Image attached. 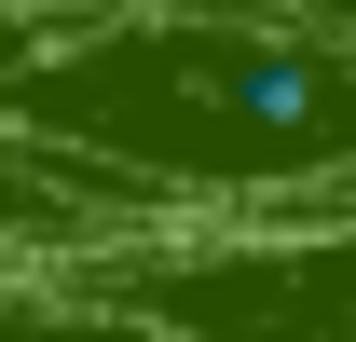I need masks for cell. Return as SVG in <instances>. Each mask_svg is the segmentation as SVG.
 I'll use <instances>...</instances> for the list:
<instances>
[{"mask_svg":"<svg viewBox=\"0 0 356 342\" xmlns=\"http://www.w3.org/2000/svg\"><path fill=\"white\" fill-rule=\"evenodd\" d=\"M261 14H302V28H343L356 42V0H261Z\"/></svg>","mask_w":356,"mask_h":342,"instance_id":"2","label":"cell"},{"mask_svg":"<svg viewBox=\"0 0 356 342\" xmlns=\"http://www.w3.org/2000/svg\"><path fill=\"white\" fill-rule=\"evenodd\" d=\"M0 151L96 219H288L356 178V42L261 0H124L0 69Z\"/></svg>","mask_w":356,"mask_h":342,"instance_id":"1","label":"cell"},{"mask_svg":"<svg viewBox=\"0 0 356 342\" xmlns=\"http://www.w3.org/2000/svg\"><path fill=\"white\" fill-rule=\"evenodd\" d=\"M28 14H124V0H28Z\"/></svg>","mask_w":356,"mask_h":342,"instance_id":"3","label":"cell"}]
</instances>
